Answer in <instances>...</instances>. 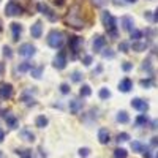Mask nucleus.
Here are the masks:
<instances>
[{"instance_id": "c03bdc74", "label": "nucleus", "mask_w": 158, "mask_h": 158, "mask_svg": "<svg viewBox=\"0 0 158 158\" xmlns=\"http://www.w3.org/2000/svg\"><path fill=\"white\" fill-rule=\"evenodd\" d=\"M150 146H152V147H158V138H156V136H153V138H152Z\"/></svg>"}, {"instance_id": "423d86ee", "label": "nucleus", "mask_w": 158, "mask_h": 158, "mask_svg": "<svg viewBox=\"0 0 158 158\" xmlns=\"http://www.w3.org/2000/svg\"><path fill=\"white\" fill-rule=\"evenodd\" d=\"M2 115L5 117V120H6V125L11 128V130H15V128H18L19 127V120H18V117L13 114L11 111H3L2 112Z\"/></svg>"}, {"instance_id": "1a4fd4ad", "label": "nucleus", "mask_w": 158, "mask_h": 158, "mask_svg": "<svg viewBox=\"0 0 158 158\" xmlns=\"http://www.w3.org/2000/svg\"><path fill=\"white\" fill-rule=\"evenodd\" d=\"M131 106H133L135 109H138V111H141V112H147L149 103L141 100V98H135V100H131Z\"/></svg>"}, {"instance_id": "a211bd4d", "label": "nucleus", "mask_w": 158, "mask_h": 158, "mask_svg": "<svg viewBox=\"0 0 158 158\" xmlns=\"http://www.w3.org/2000/svg\"><path fill=\"white\" fill-rule=\"evenodd\" d=\"M122 25H123V29H125L127 32H131V30H133V18L123 16V18H122Z\"/></svg>"}, {"instance_id": "f03ea898", "label": "nucleus", "mask_w": 158, "mask_h": 158, "mask_svg": "<svg viewBox=\"0 0 158 158\" xmlns=\"http://www.w3.org/2000/svg\"><path fill=\"white\" fill-rule=\"evenodd\" d=\"M65 43V36L62 32L59 30H52L49 35H48V44L51 48H54V49H60Z\"/></svg>"}, {"instance_id": "a878e982", "label": "nucleus", "mask_w": 158, "mask_h": 158, "mask_svg": "<svg viewBox=\"0 0 158 158\" xmlns=\"http://www.w3.org/2000/svg\"><path fill=\"white\" fill-rule=\"evenodd\" d=\"M128 120H130V117H128V114L125 112V111H120L117 114V122H120V123H128Z\"/></svg>"}, {"instance_id": "5701e85b", "label": "nucleus", "mask_w": 158, "mask_h": 158, "mask_svg": "<svg viewBox=\"0 0 158 158\" xmlns=\"http://www.w3.org/2000/svg\"><path fill=\"white\" fill-rule=\"evenodd\" d=\"M30 70H32V63H29V62H22L18 67V73H27Z\"/></svg>"}, {"instance_id": "a19ab883", "label": "nucleus", "mask_w": 158, "mask_h": 158, "mask_svg": "<svg viewBox=\"0 0 158 158\" xmlns=\"http://www.w3.org/2000/svg\"><path fill=\"white\" fill-rule=\"evenodd\" d=\"M131 68H133V65H131L130 62H125V63L122 65V70H123V71H130Z\"/></svg>"}, {"instance_id": "aec40b11", "label": "nucleus", "mask_w": 158, "mask_h": 158, "mask_svg": "<svg viewBox=\"0 0 158 158\" xmlns=\"http://www.w3.org/2000/svg\"><path fill=\"white\" fill-rule=\"evenodd\" d=\"M43 65H38V67H32V70H30V74H32V77H35V79H40L43 76Z\"/></svg>"}, {"instance_id": "6e6552de", "label": "nucleus", "mask_w": 158, "mask_h": 158, "mask_svg": "<svg viewBox=\"0 0 158 158\" xmlns=\"http://www.w3.org/2000/svg\"><path fill=\"white\" fill-rule=\"evenodd\" d=\"M54 67L57 70H63L65 67H67V57H65V52H59V54L54 57Z\"/></svg>"}, {"instance_id": "7c9ffc66", "label": "nucleus", "mask_w": 158, "mask_h": 158, "mask_svg": "<svg viewBox=\"0 0 158 158\" xmlns=\"http://www.w3.org/2000/svg\"><path fill=\"white\" fill-rule=\"evenodd\" d=\"M131 149H133V152H142L144 146L139 141H135V142H131Z\"/></svg>"}, {"instance_id": "603ef678", "label": "nucleus", "mask_w": 158, "mask_h": 158, "mask_svg": "<svg viewBox=\"0 0 158 158\" xmlns=\"http://www.w3.org/2000/svg\"><path fill=\"white\" fill-rule=\"evenodd\" d=\"M155 158H158V152H156V153H155Z\"/></svg>"}, {"instance_id": "9d476101", "label": "nucleus", "mask_w": 158, "mask_h": 158, "mask_svg": "<svg viewBox=\"0 0 158 158\" xmlns=\"http://www.w3.org/2000/svg\"><path fill=\"white\" fill-rule=\"evenodd\" d=\"M104 44H106V38H104V36L97 35L94 38V51L95 52H101V49L104 48Z\"/></svg>"}, {"instance_id": "cd10ccee", "label": "nucleus", "mask_w": 158, "mask_h": 158, "mask_svg": "<svg viewBox=\"0 0 158 158\" xmlns=\"http://www.w3.org/2000/svg\"><path fill=\"white\" fill-rule=\"evenodd\" d=\"M128 152L125 149H115L114 150V158H127Z\"/></svg>"}, {"instance_id": "3c124183", "label": "nucleus", "mask_w": 158, "mask_h": 158, "mask_svg": "<svg viewBox=\"0 0 158 158\" xmlns=\"http://www.w3.org/2000/svg\"><path fill=\"white\" fill-rule=\"evenodd\" d=\"M0 32H2V22H0Z\"/></svg>"}, {"instance_id": "0eeeda50", "label": "nucleus", "mask_w": 158, "mask_h": 158, "mask_svg": "<svg viewBox=\"0 0 158 158\" xmlns=\"http://www.w3.org/2000/svg\"><path fill=\"white\" fill-rule=\"evenodd\" d=\"M13 95V85L8 82L0 84V100H8Z\"/></svg>"}, {"instance_id": "8fccbe9b", "label": "nucleus", "mask_w": 158, "mask_h": 158, "mask_svg": "<svg viewBox=\"0 0 158 158\" xmlns=\"http://www.w3.org/2000/svg\"><path fill=\"white\" fill-rule=\"evenodd\" d=\"M153 21H158V8H156V11H155V16H153Z\"/></svg>"}, {"instance_id": "dca6fc26", "label": "nucleus", "mask_w": 158, "mask_h": 158, "mask_svg": "<svg viewBox=\"0 0 158 158\" xmlns=\"http://www.w3.org/2000/svg\"><path fill=\"white\" fill-rule=\"evenodd\" d=\"M11 32H13V40H15V41H18L19 36H21V33H22V25L18 24V22H13V24H11Z\"/></svg>"}, {"instance_id": "72a5a7b5", "label": "nucleus", "mask_w": 158, "mask_h": 158, "mask_svg": "<svg viewBox=\"0 0 158 158\" xmlns=\"http://www.w3.org/2000/svg\"><path fill=\"white\" fill-rule=\"evenodd\" d=\"M71 79H73V82H81L82 81V74L79 73V71H74L71 74Z\"/></svg>"}, {"instance_id": "f704fd0d", "label": "nucleus", "mask_w": 158, "mask_h": 158, "mask_svg": "<svg viewBox=\"0 0 158 158\" xmlns=\"http://www.w3.org/2000/svg\"><path fill=\"white\" fill-rule=\"evenodd\" d=\"M2 51H3V56H5V57H8V59L13 57V52H11V48H10V46H3Z\"/></svg>"}, {"instance_id": "a18cd8bd", "label": "nucleus", "mask_w": 158, "mask_h": 158, "mask_svg": "<svg viewBox=\"0 0 158 158\" xmlns=\"http://www.w3.org/2000/svg\"><path fill=\"white\" fill-rule=\"evenodd\" d=\"M90 63H92V56H85L84 57V65H87V67H89Z\"/></svg>"}, {"instance_id": "6ab92c4d", "label": "nucleus", "mask_w": 158, "mask_h": 158, "mask_svg": "<svg viewBox=\"0 0 158 158\" xmlns=\"http://www.w3.org/2000/svg\"><path fill=\"white\" fill-rule=\"evenodd\" d=\"M19 136H21V139H24V141H30V142L35 141V135L32 133L30 130H21Z\"/></svg>"}, {"instance_id": "de8ad7c7", "label": "nucleus", "mask_w": 158, "mask_h": 158, "mask_svg": "<svg viewBox=\"0 0 158 158\" xmlns=\"http://www.w3.org/2000/svg\"><path fill=\"white\" fill-rule=\"evenodd\" d=\"M3 73H5V63H2V62H0V77L3 76Z\"/></svg>"}, {"instance_id": "09e8293b", "label": "nucleus", "mask_w": 158, "mask_h": 158, "mask_svg": "<svg viewBox=\"0 0 158 158\" xmlns=\"http://www.w3.org/2000/svg\"><path fill=\"white\" fill-rule=\"evenodd\" d=\"M3 138H5V133L2 130H0V142H3Z\"/></svg>"}, {"instance_id": "4468645a", "label": "nucleus", "mask_w": 158, "mask_h": 158, "mask_svg": "<svg viewBox=\"0 0 158 158\" xmlns=\"http://www.w3.org/2000/svg\"><path fill=\"white\" fill-rule=\"evenodd\" d=\"M41 33H43V24L41 22H35L32 27H30V35L33 38H40V36H41Z\"/></svg>"}, {"instance_id": "9b49d317", "label": "nucleus", "mask_w": 158, "mask_h": 158, "mask_svg": "<svg viewBox=\"0 0 158 158\" xmlns=\"http://www.w3.org/2000/svg\"><path fill=\"white\" fill-rule=\"evenodd\" d=\"M131 89H133V82H131L130 77H123L120 82H118V90L123 92V94H127V92H130Z\"/></svg>"}, {"instance_id": "c9c22d12", "label": "nucleus", "mask_w": 158, "mask_h": 158, "mask_svg": "<svg viewBox=\"0 0 158 158\" xmlns=\"http://www.w3.org/2000/svg\"><path fill=\"white\" fill-rule=\"evenodd\" d=\"M90 155V149L87 147H82V149H79V156H82V158H87Z\"/></svg>"}, {"instance_id": "58836bf2", "label": "nucleus", "mask_w": 158, "mask_h": 158, "mask_svg": "<svg viewBox=\"0 0 158 158\" xmlns=\"http://www.w3.org/2000/svg\"><path fill=\"white\" fill-rule=\"evenodd\" d=\"M153 82H152V79H142V81H141V85L142 87H150Z\"/></svg>"}, {"instance_id": "7ed1b4c3", "label": "nucleus", "mask_w": 158, "mask_h": 158, "mask_svg": "<svg viewBox=\"0 0 158 158\" xmlns=\"http://www.w3.org/2000/svg\"><path fill=\"white\" fill-rule=\"evenodd\" d=\"M101 22L108 30H114L115 29V18L111 15L109 11H103L101 13Z\"/></svg>"}, {"instance_id": "b1692460", "label": "nucleus", "mask_w": 158, "mask_h": 158, "mask_svg": "<svg viewBox=\"0 0 158 158\" xmlns=\"http://www.w3.org/2000/svg\"><path fill=\"white\" fill-rule=\"evenodd\" d=\"M79 95H81L82 98H85V97H90V95H92V89H90V85L84 84V85L81 87V90H79Z\"/></svg>"}, {"instance_id": "f8f14e48", "label": "nucleus", "mask_w": 158, "mask_h": 158, "mask_svg": "<svg viewBox=\"0 0 158 158\" xmlns=\"http://www.w3.org/2000/svg\"><path fill=\"white\" fill-rule=\"evenodd\" d=\"M38 11L43 13V15H46V18H48L49 21H56V19H57V16L52 15V11L49 10V6L44 5V3H38Z\"/></svg>"}, {"instance_id": "49530a36", "label": "nucleus", "mask_w": 158, "mask_h": 158, "mask_svg": "<svg viewBox=\"0 0 158 158\" xmlns=\"http://www.w3.org/2000/svg\"><path fill=\"white\" fill-rule=\"evenodd\" d=\"M150 128H152V130H156V128H158V118L152 120V123H150Z\"/></svg>"}, {"instance_id": "f3484780", "label": "nucleus", "mask_w": 158, "mask_h": 158, "mask_svg": "<svg viewBox=\"0 0 158 158\" xmlns=\"http://www.w3.org/2000/svg\"><path fill=\"white\" fill-rule=\"evenodd\" d=\"M98 141L101 144H108L109 142V131L106 128H100V131H98Z\"/></svg>"}, {"instance_id": "c756f323", "label": "nucleus", "mask_w": 158, "mask_h": 158, "mask_svg": "<svg viewBox=\"0 0 158 158\" xmlns=\"http://www.w3.org/2000/svg\"><path fill=\"white\" fill-rule=\"evenodd\" d=\"M130 35H131V38L135 40V41H139V40L142 38V32L141 30H136V29H133L130 32Z\"/></svg>"}, {"instance_id": "39448f33", "label": "nucleus", "mask_w": 158, "mask_h": 158, "mask_svg": "<svg viewBox=\"0 0 158 158\" xmlns=\"http://www.w3.org/2000/svg\"><path fill=\"white\" fill-rule=\"evenodd\" d=\"M5 15L6 16H19V15H22V8L16 2H8L5 6Z\"/></svg>"}, {"instance_id": "4c0bfd02", "label": "nucleus", "mask_w": 158, "mask_h": 158, "mask_svg": "<svg viewBox=\"0 0 158 158\" xmlns=\"http://www.w3.org/2000/svg\"><path fill=\"white\" fill-rule=\"evenodd\" d=\"M106 2H108V0H92V3H94L95 6H104Z\"/></svg>"}, {"instance_id": "393cba45", "label": "nucleus", "mask_w": 158, "mask_h": 158, "mask_svg": "<svg viewBox=\"0 0 158 158\" xmlns=\"http://www.w3.org/2000/svg\"><path fill=\"white\" fill-rule=\"evenodd\" d=\"M147 122H149L147 115H146V114H141V115L136 117V122H135V123H136V127H142V125H146Z\"/></svg>"}, {"instance_id": "c85d7f7f", "label": "nucleus", "mask_w": 158, "mask_h": 158, "mask_svg": "<svg viewBox=\"0 0 158 158\" xmlns=\"http://www.w3.org/2000/svg\"><path fill=\"white\" fill-rule=\"evenodd\" d=\"M101 56H103V59H114V51L112 49H104V51H101Z\"/></svg>"}, {"instance_id": "473e14b6", "label": "nucleus", "mask_w": 158, "mask_h": 158, "mask_svg": "<svg viewBox=\"0 0 158 158\" xmlns=\"http://www.w3.org/2000/svg\"><path fill=\"white\" fill-rule=\"evenodd\" d=\"M130 139V135L128 133H118L117 135V142H125Z\"/></svg>"}, {"instance_id": "bb28decb", "label": "nucleus", "mask_w": 158, "mask_h": 158, "mask_svg": "<svg viewBox=\"0 0 158 158\" xmlns=\"http://www.w3.org/2000/svg\"><path fill=\"white\" fill-rule=\"evenodd\" d=\"M16 153L21 156V158H32V150L29 149H22V150H16Z\"/></svg>"}, {"instance_id": "ea45409f", "label": "nucleus", "mask_w": 158, "mask_h": 158, "mask_svg": "<svg viewBox=\"0 0 158 158\" xmlns=\"http://www.w3.org/2000/svg\"><path fill=\"white\" fill-rule=\"evenodd\" d=\"M60 92L62 94H70V85L68 84H62L60 85Z\"/></svg>"}, {"instance_id": "2eb2a0df", "label": "nucleus", "mask_w": 158, "mask_h": 158, "mask_svg": "<svg viewBox=\"0 0 158 158\" xmlns=\"http://www.w3.org/2000/svg\"><path fill=\"white\" fill-rule=\"evenodd\" d=\"M82 106H84V101L82 100H71L70 101V111L73 114H77L79 111L82 109Z\"/></svg>"}, {"instance_id": "e433bc0d", "label": "nucleus", "mask_w": 158, "mask_h": 158, "mask_svg": "<svg viewBox=\"0 0 158 158\" xmlns=\"http://www.w3.org/2000/svg\"><path fill=\"white\" fill-rule=\"evenodd\" d=\"M128 49H130L128 43H125V41H120V43H118V51H122V52H128Z\"/></svg>"}, {"instance_id": "ddd939ff", "label": "nucleus", "mask_w": 158, "mask_h": 158, "mask_svg": "<svg viewBox=\"0 0 158 158\" xmlns=\"http://www.w3.org/2000/svg\"><path fill=\"white\" fill-rule=\"evenodd\" d=\"M82 46V38H79V36H70V49L74 52L79 51V48Z\"/></svg>"}, {"instance_id": "37998d69", "label": "nucleus", "mask_w": 158, "mask_h": 158, "mask_svg": "<svg viewBox=\"0 0 158 158\" xmlns=\"http://www.w3.org/2000/svg\"><path fill=\"white\" fill-rule=\"evenodd\" d=\"M142 153H144V156H146V158H150V149L149 147H144L142 149Z\"/></svg>"}, {"instance_id": "2f4dec72", "label": "nucleus", "mask_w": 158, "mask_h": 158, "mask_svg": "<svg viewBox=\"0 0 158 158\" xmlns=\"http://www.w3.org/2000/svg\"><path fill=\"white\" fill-rule=\"evenodd\" d=\"M98 95H100V98H101V100H108V98L111 97V92H109L108 89H101Z\"/></svg>"}, {"instance_id": "f257e3e1", "label": "nucleus", "mask_w": 158, "mask_h": 158, "mask_svg": "<svg viewBox=\"0 0 158 158\" xmlns=\"http://www.w3.org/2000/svg\"><path fill=\"white\" fill-rule=\"evenodd\" d=\"M65 22L73 29H82L84 27V21H82V16H81V6H79V3H74L68 10Z\"/></svg>"}, {"instance_id": "20e7f679", "label": "nucleus", "mask_w": 158, "mask_h": 158, "mask_svg": "<svg viewBox=\"0 0 158 158\" xmlns=\"http://www.w3.org/2000/svg\"><path fill=\"white\" fill-rule=\"evenodd\" d=\"M35 52H36V48H35L32 43H24V44L19 46V56H22V57H25V59L33 57Z\"/></svg>"}, {"instance_id": "4be33fe9", "label": "nucleus", "mask_w": 158, "mask_h": 158, "mask_svg": "<svg viewBox=\"0 0 158 158\" xmlns=\"http://www.w3.org/2000/svg\"><path fill=\"white\" fill-rule=\"evenodd\" d=\"M35 123H36L38 128H44V127H48L49 120H48V117H44V115H38L36 120H35Z\"/></svg>"}, {"instance_id": "412c9836", "label": "nucleus", "mask_w": 158, "mask_h": 158, "mask_svg": "<svg viewBox=\"0 0 158 158\" xmlns=\"http://www.w3.org/2000/svg\"><path fill=\"white\" fill-rule=\"evenodd\" d=\"M131 49L136 51V52H142L147 49V43H142V41H133V44H131Z\"/></svg>"}, {"instance_id": "79ce46f5", "label": "nucleus", "mask_w": 158, "mask_h": 158, "mask_svg": "<svg viewBox=\"0 0 158 158\" xmlns=\"http://www.w3.org/2000/svg\"><path fill=\"white\" fill-rule=\"evenodd\" d=\"M108 35H109L111 38H117V36H118V32H117L115 29H114V30H108Z\"/></svg>"}]
</instances>
